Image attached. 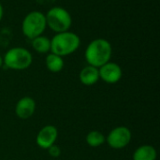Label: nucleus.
Instances as JSON below:
<instances>
[{
	"mask_svg": "<svg viewBox=\"0 0 160 160\" xmlns=\"http://www.w3.org/2000/svg\"><path fill=\"white\" fill-rule=\"evenodd\" d=\"M112 48L111 43L105 38H96L92 40L85 50V59L89 66L99 68L110 62Z\"/></svg>",
	"mask_w": 160,
	"mask_h": 160,
	"instance_id": "f257e3e1",
	"label": "nucleus"
},
{
	"mask_svg": "<svg viewBox=\"0 0 160 160\" xmlns=\"http://www.w3.org/2000/svg\"><path fill=\"white\" fill-rule=\"evenodd\" d=\"M81 45L80 37L70 31L56 33L51 39V52L61 57L76 52Z\"/></svg>",
	"mask_w": 160,
	"mask_h": 160,
	"instance_id": "f03ea898",
	"label": "nucleus"
},
{
	"mask_svg": "<svg viewBox=\"0 0 160 160\" xmlns=\"http://www.w3.org/2000/svg\"><path fill=\"white\" fill-rule=\"evenodd\" d=\"M47 26L55 33L68 31L72 24L70 13L62 7H53L45 14Z\"/></svg>",
	"mask_w": 160,
	"mask_h": 160,
	"instance_id": "7ed1b4c3",
	"label": "nucleus"
},
{
	"mask_svg": "<svg viewBox=\"0 0 160 160\" xmlns=\"http://www.w3.org/2000/svg\"><path fill=\"white\" fill-rule=\"evenodd\" d=\"M3 62L8 68L13 70H23L31 66L33 56L28 50L22 47H15L9 49L6 52Z\"/></svg>",
	"mask_w": 160,
	"mask_h": 160,
	"instance_id": "20e7f679",
	"label": "nucleus"
},
{
	"mask_svg": "<svg viewBox=\"0 0 160 160\" xmlns=\"http://www.w3.org/2000/svg\"><path fill=\"white\" fill-rule=\"evenodd\" d=\"M46 27L47 23L45 14L38 10H34L26 14L22 22V34L30 39L41 36Z\"/></svg>",
	"mask_w": 160,
	"mask_h": 160,
	"instance_id": "39448f33",
	"label": "nucleus"
},
{
	"mask_svg": "<svg viewBox=\"0 0 160 160\" xmlns=\"http://www.w3.org/2000/svg\"><path fill=\"white\" fill-rule=\"evenodd\" d=\"M131 141V132L127 127L113 128L107 137V142L113 149L125 148Z\"/></svg>",
	"mask_w": 160,
	"mask_h": 160,
	"instance_id": "423d86ee",
	"label": "nucleus"
},
{
	"mask_svg": "<svg viewBox=\"0 0 160 160\" xmlns=\"http://www.w3.org/2000/svg\"><path fill=\"white\" fill-rule=\"evenodd\" d=\"M99 79L107 83H116L122 78L123 71L121 67L116 63L108 62L98 68Z\"/></svg>",
	"mask_w": 160,
	"mask_h": 160,
	"instance_id": "0eeeda50",
	"label": "nucleus"
},
{
	"mask_svg": "<svg viewBox=\"0 0 160 160\" xmlns=\"http://www.w3.org/2000/svg\"><path fill=\"white\" fill-rule=\"evenodd\" d=\"M58 136L57 128L54 126L49 125L42 128L37 135V144L42 149H48L54 144Z\"/></svg>",
	"mask_w": 160,
	"mask_h": 160,
	"instance_id": "6e6552de",
	"label": "nucleus"
},
{
	"mask_svg": "<svg viewBox=\"0 0 160 160\" xmlns=\"http://www.w3.org/2000/svg\"><path fill=\"white\" fill-rule=\"evenodd\" d=\"M35 110V100L32 98L24 97L17 102L15 107V113L21 119H28L34 114Z\"/></svg>",
	"mask_w": 160,
	"mask_h": 160,
	"instance_id": "1a4fd4ad",
	"label": "nucleus"
},
{
	"mask_svg": "<svg viewBox=\"0 0 160 160\" xmlns=\"http://www.w3.org/2000/svg\"><path fill=\"white\" fill-rule=\"evenodd\" d=\"M98 80H99V72L98 68L88 65L87 67L83 68L80 72V81L84 85L87 86L94 85L95 83L98 82Z\"/></svg>",
	"mask_w": 160,
	"mask_h": 160,
	"instance_id": "9d476101",
	"label": "nucleus"
},
{
	"mask_svg": "<svg viewBox=\"0 0 160 160\" xmlns=\"http://www.w3.org/2000/svg\"><path fill=\"white\" fill-rule=\"evenodd\" d=\"M157 151L151 145H142L133 154V160H156Z\"/></svg>",
	"mask_w": 160,
	"mask_h": 160,
	"instance_id": "9b49d317",
	"label": "nucleus"
},
{
	"mask_svg": "<svg viewBox=\"0 0 160 160\" xmlns=\"http://www.w3.org/2000/svg\"><path fill=\"white\" fill-rule=\"evenodd\" d=\"M45 63H46L47 68L51 72H53V73L60 72L64 68L63 57H61V56H59L57 54H54L52 52H51V53H49L47 55Z\"/></svg>",
	"mask_w": 160,
	"mask_h": 160,
	"instance_id": "f8f14e48",
	"label": "nucleus"
},
{
	"mask_svg": "<svg viewBox=\"0 0 160 160\" xmlns=\"http://www.w3.org/2000/svg\"><path fill=\"white\" fill-rule=\"evenodd\" d=\"M32 47L37 52L46 53L51 51V39L41 35L32 39Z\"/></svg>",
	"mask_w": 160,
	"mask_h": 160,
	"instance_id": "ddd939ff",
	"label": "nucleus"
},
{
	"mask_svg": "<svg viewBox=\"0 0 160 160\" xmlns=\"http://www.w3.org/2000/svg\"><path fill=\"white\" fill-rule=\"evenodd\" d=\"M106 139L102 133L97 130L89 132L86 136V142L91 147H98L105 142Z\"/></svg>",
	"mask_w": 160,
	"mask_h": 160,
	"instance_id": "4468645a",
	"label": "nucleus"
},
{
	"mask_svg": "<svg viewBox=\"0 0 160 160\" xmlns=\"http://www.w3.org/2000/svg\"><path fill=\"white\" fill-rule=\"evenodd\" d=\"M48 151H49V154H50V156L51 157H52V158H58L59 156H60V154H61V150H60V148L58 147V146H56V145H52L50 148H48Z\"/></svg>",
	"mask_w": 160,
	"mask_h": 160,
	"instance_id": "2eb2a0df",
	"label": "nucleus"
},
{
	"mask_svg": "<svg viewBox=\"0 0 160 160\" xmlns=\"http://www.w3.org/2000/svg\"><path fill=\"white\" fill-rule=\"evenodd\" d=\"M3 15H4V9H3V7H2V5L0 3V22H1V20L3 18Z\"/></svg>",
	"mask_w": 160,
	"mask_h": 160,
	"instance_id": "dca6fc26",
	"label": "nucleus"
},
{
	"mask_svg": "<svg viewBox=\"0 0 160 160\" xmlns=\"http://www.w3.org/2000/svg\"><path fill=\"white\" fill-rule=\"evenodd\" d=\"M4 65V62H3V58H2V56L0 55V68L2 67Z\"/></svg>",
	"mask_w": 160,
	"mask_h": 160,
	"instance_id": "f3484780",
	"label": "nucleus"
}]
</instances>
